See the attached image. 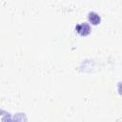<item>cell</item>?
<instances>
[{
    "mask_svg": "<svg viewBox=\"0 0 122 122\" xmlns=\"http://www.w3.org/2000/svg\"><path fill=\"white\" fill-rule=\"evenodd\" d=\"M89 21L93 25H98L101 21L100 16L96 12H90L89 13Z\"/></svg>",
    "mask_w": 122,
    "mask_h": 122,
    "instance_id": "cell-2",
    "label": "cell"
},
{
    "mask_svg": "<svg viewBox=\"0 0 122 122\" xmlns=\"http://www.w3.org/2000/svg\"><path fill=\"white\" fill-rule=\"evenodd\" d=\"M75 30L81 35V36H86L90 33V26L87 23H82V24H78L75 27Z\"/></svg>",
    "mask_w": 122,
    "mask_h": 122,
    "instance_id": "cell-1",
    "label": "cell"
}]
</instances>
